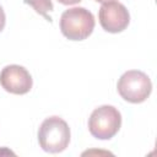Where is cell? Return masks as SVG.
<instances>
[{
  "mask_svg": "<svg viewBox=\"0 0 157 157\" xmlns=\"http://www.w3.org/2000/svg\"><path fill=\"white\" fill-rule=\"evenodd\" d=\"M5 23H6V16H5V12H4L2 6L0 5V32L4 29Z\"/></svg>",
  "mask_w": 157,
  "mask_h": 157,
  "instance_id": "ba28073f",
  "label": "cell"
},
{
  "mask_svg": "<svg viewBox=\"0 0 157 157\" xmlns=\"http://www.w3.org/2000/svg\"><path fill=\"white\" fill-rule=\"evenodd\" d=\"M98 20L104 31L109 33H119L129 26L130 13L121 2L109 1L102 4L98 11Z\"/></svg>",
  "mask_w": 157,
  "mask_h": 157,
  "instance_id": "5b68a950",
  "label": "cell"
},
{
  "mask_svg": "<svg viewBox=\"0 0 157 157\" xmlns=\"http://www.w3.org/2000/svg\"><path fill=\"white\" fill-rule=\"evenodd\" d=\"M121 126V114L113 105H101L96 108L88 118V130L98 140L114 137Z\"/></svg>",
  "mask_w": 157,
  "mask_h": 157,
  "instance_id": "277c9868",
  "label": "cell"
},
{
  "mask_svg": "<svg viewBox=\"0 0 157 157\" xmlns=\"http://www.w3.org/2000/svg\"><path fill=\"white\" fill-rule=\"evenodd\" d=\"M23 2L32 6L37 13L42 15L47 21L52 22V18L48 16V12L53 11L54 9L52 0H23Z\"/></svg>",
  "mask_w": 157,
  "mask_h": 157,
  "instance_id": "52a82bcc",
  "label": "cell"
},
{
  "mask_svg": "<svg viewBox=\"0 0 157 157\" xmlns=\"http://www.w3.org/2000/svg\"><path fill=\"white\" fill-rule=\"evenodd\" d=\"M58 1L63 5H75V4H78L80 1H82V0H58Z\"/></svg>",
  "mask_w": 157,
  "mask_h": 157,
  "instance_id": "9c48e42d",
  "label": "cell"
},
{
  "mask_svg": "<svg viewBox=\"0 0 157 157\" xmlns=\"http://www.w3.org/2000/svg\"><path fill=\"white\" fill-rule=\"evenodd\" d=\"M1 87L13 94H26L31 91L33 80L29 71L21 65H7L0 71Z\"/></svg>",
  "mask_w": 157,
  "mask_h": 157,
  "instance_id": "8992f818",
  "label": "cell"
},
{
  "mask_svg": "<svg viewBox=\"0 0 157 157\" xmlns=\"http://www.w3.org/2000/svg\"><path fill=\"white\" fill-rule=\"evenodd\" d=\"M97 2H102V4H104V2H109V1H115V0H96Z\"/></svg>",
  "mask_w": 157,
  "mask_h": 157,
  "instance_id": "30bf717a",
  "label": "cell"
},
{
  "mask_svg": "<svg viewBox=\"0 0 157 157\" xmlns=\"http://www.w3.org/2000/svg\"><path fill=\"white\" fill-rule=\"evenodd\" d=\"M96 21L91 11L85 7H71L60 16V31L70 40H83L93 32Z\"/></svg>",
  "mask_w": 157,
  "mask_h": 157,
  "instance_id": "7a4b0ae2",
  "label": "cell"
},
{
  "mask_svg": "<svg viewBox=\"0 0 157 157\" xmlns=\"http://www.w3.org/2000/svg\"><path fill=\"white\" fill-rule=\"evenodd\" d=\"M117 90L124 101L130 103H142L151 94L152 82L144 71L129 70L118 80Z\"/></svg>",
  "mask_w": 157,
  "mask_h": 157,
  "instance_id": "3957f363",
  "label": "cell"
},
{
  "mask_svg": "<svg viewBox=\"0 0 157 157\" xmlns=\"http://www.w3.org/2000/svg\"><path fill=\"white\" fill-rule=\"evenodd\" d=\"M70 137L71 132L67 123L56 115L44 119L38 129L39 146L49 153H59L66 150Z\"/></svg>",
  "mask_w": 157,
  "mask_h": 157,
  "instance_id": "6da1fadb",
  "label": "cell"
}]
</instances>
